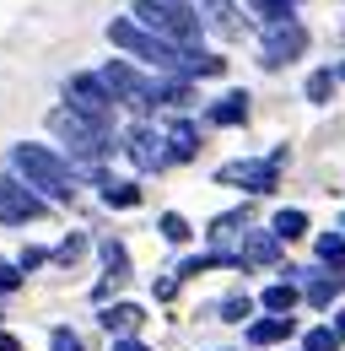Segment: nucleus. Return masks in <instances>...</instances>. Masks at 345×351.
I'll use <instances>...</instances> for the list:
<instances>
[{
  "label": "nucleus",
  "mask_w": 345,
  "mask_h": 351,
  "mask_svg": "<svg viewBox=\"0 0 345 351\" xmlns=\"http://www.w3.org/2000/svg\"><path fill=\"white\" fill-rule=\"evenodd\" d=\"M11 168L27 178V189H43L54 200H71L76 195V173L49 152V146H11Z\"/></svg>",
  "instance_id": "f257e3e1"
},
{
  "label": "nucleus",
  "mask_w": 345,
  "mask_h": 351,
  "mask_svg": "<svg viewBox=\"0 0 345 351\" xmlns=\"http://www.w3.org/2000/svg\"><path fill=\"white\" fill-rule=\"evenodd\" d=\"M135 16H140L157 38H168V44H178V49L194 44V38H200V27H205V22H200V11H194V5H183V0H140V5H135Z\"/></svg>",
  "instance_id": "f03ea898"
},
{
  "label": "nucleus",
  "mask_w": 345,
  "mask_h": 351,
  "mask_svg": "<svg viewBox=\"0 0 345 351\" xmlns=\"http://www.w3.org/2000/svg\"><path fill=\"white\" fill-rule=\"evenodd\" d=\"M108 44L129 49L135 60H146V65H157V71H183V65H189V54H183L178 44L157 38V33H140V27L125 22V16H114V22H108Z\"/></svg>",
  "instance_id": "7ed1b4c3"
},
{
  "label": "nucleus",
  "mask_w": 345,
  "mask_h": 351,
  "mask_svg": "<svg viewBox=\"0 0 345 351\" xmlns=\"http://www.w3.org/2000/svg\"><path fill=\"white\" fill-rule=\"evenodd\" d=\"M65 97H71V108L92 119L97 130H108V119H114V92L103 87V76H71L65 82Z\"/></svg>",
  "instance_id": "20e7f679"
},
{
  "label": "nucleus",
  "mask_w": 345,
  "mask_h": 351,
  "mask_svg": "<svg viewBox=\"0 0 345 351\" xmlns=\"http://www.w3.org/2000/svg\"><path fill=\"white\" fill-rule=\"evenodd\" d=\"M49 125L71 141V152H76V157H103V152H108V130H97V125L81 119L76 108H54V114H49Z\"/></svg>",
  "instance_id": "39448f33"
},
{
  "label": "nucleus",
  "mask_w": 345,
  "mask_h": 351,
  "mask_svg": "<svg viewBox=\"0 0 345 351\" xmlns=\"http://www.w3.org/2000/svg\"><path fill=\"white\" fill-rule=\"evenodd\" d=\"M302 49H307V33H302L297 22H281V27H270V38L259 49V65H270V71H281V65H292Z\"/></svg>",
  "instance_id": "423d86ee"
},
{
  "label": "nucleus",
  "mask_w": 345,
  "mask_h": 351,
  "mask_svg": "<svg viewBox=\"0 0 345 351\" xmlns=\"http://www.w3.org/2000/svg\"><path fill=\"white\" fill-rule=\"evenodd\" d=\"M103 87H108V92H119V97H125V103L135 108V114H146V108L157 103V87H146V82H140V76L129 71L125 60H114V65L103 71Z\"/></svg>",
  "instance_id": "0eeeda50"
},
{
  "label": "nucleus",
  "mask_w": 345,
  "mask_h": 351,
  "mask_svg": "<svg viewBox=\"0 0 345 351\" xmlns=\"http://www.w3.org/2000/svg\"><path fill=\"white\" fill-rule=\"evenodd\" d=\"M125 146H129V162H135L140 173H157V168H168V152H162L168 141L151 130V125H135V130L125 135Z\"/></svg>",
  "instance_id": "6e6552de"
},
{
  "label": "nucleus",
  "mask_w": 345,
  "mask_h": 351,
  "mask_svg": "<svg viewBox=\"0 0 345 351\" xmlns=\"http://www.w3.org/2000/svg\"><path fill=\"white\" fill-rule=\"evenodd\" d=\"M275 178H281V162H227L221 168V184H243V189H254V195H270L275 189Z\"/></svg>",
  "instance_id": "1a4fd4ad"
},
{
  "label": "nucleus",
  "mask_w": 345,
  "mask_h": 351,
  "mask_svg": "<svg viewBox=\"0 0 345 351\" xmlns=\"http://www.w3.org/2000/svg\"><path fill=\"white\" fill-rule=\"evenodd\" d=\"M43 217V200L27 195L16 178H0V221H38Z\"/></svg>",
  "instance_id": "9d476101"
},
{
  "label": "nucleus",
  "mask_w": 345,
  "mask_h": 351,
  "mask_svg": "<svg viewBox=\"0 0 345 351\" xmlns=\"http://www.w3.org/2000/svg\"><path fill=\"white\" fill-rule=\"evenodd\" d=\"M146 324V313L135 303H114V308H103V330L114 335V341H135V330Z\"/></svg>",
  "instance_id": "9b49d317"
},
{
  "label": "nucleus",
  "mask_w": 345,
  "mask_h": 351,
  "mask_svg": "<svg viewBox=\"0 0 345 351\" xmlns=\"http://www.w3.org/2000/svg\"><path fill=\"white\" fill-rule=\"evenodd\" d=\"M238 260L243 265H275L281 260V238H275V232H254V238L238 249Z\"/></svg>",
  "instance_id": "f8f14e48"
},
{
  "label": "nucleus",
  "mask_w": 345,
  "mask_h": 351,
  "mask_svg": "<svg viewBox=\"0 0 345 351\" xmlns=\"http://www.w3.org/2000/svg\"><path fill=\"white\" fill-rule=\"evenodd\" d=\"M248 341H254V346H275V341H292V313H270V319L248 324Z\"/></svg>",
  "instance_id": "ddd939ff"
},
{
  "label": "nucleus",
  "mask_w": 345,
  "mask_h": 351,
  "mask_svg": "<svg viewBox=\"0 0 345 351\" xmlns=\"http://www.w3.org/2000/svg\"><path fill=\"white\" fill-rule=\"evenodd\" d=\"M248 119V92H227L211 103V125H243Z\"/></svg>",
  "instance_id": "4468645a"
},
{
  "label": "nucleus",
  "mask_w": 345,
  "mask_h": 351,
  "mask_svg": "<svg viewBox=\"0 0 345 351\" xmlns=\"http://www.w3.org/2000/svg\"><path fill=\"white\" fill-rule=\"evenodd\" d=\"M200 11H205V22H211L216 33H227V38H238V33H243V22H238V11H232V0H205Z\"/></svg>",
  "instance_id": "2eb2a0df"
},
{
  "label": "nucleus",
  "mask_w": 345,
  "mask_h": 351,
  "mask_svg": "<svg viewBox=\"0 0 345 351\" xmlns=\"http://www.w3.org/2000/svg\"><path fill=\"white\" fill-rule=\"evenodd\" d=\"M194 152H200V130H194V125H172V130H168V157L189 162Z\"/></svg>",
  "instance_id": "dca6fc26"
},
{
  "label": "nucleus",
  "mask_w": 345,
  "mask_h": 351,
  "mask_svg": "<svg viewBox=\"0 0 345 351\" xmlns=\"http://www.w3.org/2000/svg\"><path fill=\"white\" fill-rule=\"evenodd\" d=\"M103 260H108V287H119V281H129V254H125V243H103Z\"/></svg>",
  "instance_id": "f3484780"
},
{
  "label": "nucleus",
  "mask_w": 345,
  "mask_h": 351,
  "mask_svg": "<svg viewBox=\"0 0 345 351\" xmlns=\"http://www.w3.org/2000/svg\"><path fill=\"white\" fill-rule=\"evenodd\" d=\"M270 232H275L281 243H292V238H302V232H307V217H302V211H281V217L270 221Z\"/></svg>",
  "instance_id": "a211bd4d"
},
{
  "label": "nucleus",
  "mask_w": 345,
  "mask_h": 351,
  "mask_svg": "<svg viewBox=\"0 0 345 351\" xmlns=\"http://www.w3.org/2000/svg\"><path fill=\"white\" fill-rule=\"evenodd\" d=\"M335 87H340V76H335V71H313V76H307V103H329Z\"/></svg>",
  "instance_id": "6ab92c4d"
},
{
  "label": "nucleus",
  "mask_w": 345,
  "mask_h": 351,
  "mask_svg": "<svg viewBox=\"0 0 345 351\" xmlns=\"http://www.w3.org/2000/svg\"><path fill=\"white\" fill-rule=\"evenodd\" d=\"M292 303H297V287H292V281L264 287V308H270V313H292Z\"/></svg>",
  "instance_id": "aec40b11"
},
{
  "label": "nucleus",
  "mask_w": 345,
  "mask_h": 351,
  "mask_svg": "<svg viewBox=\"0 0 345 351\" xmlns=\"http://www.w3.org/2000/svg\"><path fill=\"white\" fill-rule=\"evenodd\" d=\"M221 71H227V60H221V54H194V49H189L183 76H221Z\"/></svg>",
  "instance_id": "412c9836"
},
{
  "label": "nucleus",
  "mask_w": 345,
  "mask_h": 351,
  "mask_svg": "<svg viewBox=\"0 0 345 351\" xmlns=\"http://www.w3.org/2000/svg\"><path fill=\"white\" fill-rule=\"evenodd\" d=\"M103 200H108V206H119V211H129V206H140V189H135V184H114V178H108V184H103Z\"/></svg>",
  "instance_id": "4be33fe9"
},
{
  "label": "nucleus",
  "mask_w": 345,
  "mask_h": 351,
  "mask_svg": "<svg viewBox=\"0 0 345 351\" xmlns=\"http://www.w3.org/2000/svg\"><path fill=\"white\" fill-rule=\"evenodd\" d=\"M318 260L335 265V270H345V238L340 232H324V238H318Z\"/></svg>",
  "instance_id": "5701e85b"
},
{
  "label": "nucleus",
  "mask_w": 345,
  "mask_h": 351,
  "mask_svg": "<svg viewBox=\"0 0 345 351\" xmlns=\"http://www.w3.org/2000/svg\"><path fill=\"white\" fill-rule=\"evenodd\" d=\"M335 292H340V281H307V303H313V308H329V303H335Z\"/></svg>",
  "instance_id": "b1692460"
},
{
  "label": "nucleus",
  "mask_w": 345,
  "mask_h": 351,
  "mask_svg": "<svg viewBox=\"0 0 345 351\" xmlns=\"http://www.w3.org/2000/svg\"><path fill=\"white\" fill-rule=\"evenodd\" d=\"M307 351H340V335H335L329 324H318V330L307 335Z\"/></svg>",
  "instance_id": "393cba45"
},
{
  "label": "nucleus",
  "mask_w": 345,
  "mask_h": 351,
  "mask_svg": "<svg viewBox=\"0 0 345 351\" xmlns=\"http://www.w3.org/2000/svg\"><path fill=\"white\" fill-rule=\"evenodd\" d=\"M162 238H168V243H183V238H189V221L178 217V211H168V217H162Z\"/></svg>",
  "instance_id": "a878e982"
},
{
  "label": "nucleus",
  "mask_w": 345,
  "mask_h": 351,
  "mask_svg": "<svg viewBox=\"0 0 345 351\" xmlns=\"http://www.w3.org/2000/svg\"><path fill=\"white\" fill-rule=\"evenodd\" d=\"M243 221H248L243 211H227V217H216V221H211V238H232V227H243Z\"/></svg>",
  "instance_id": "bb28decb"
},
{
  "label": "nucleus",
  "mask_w": 345,
  "mask_h": 351,
  "mask_svg": "<svg viewBox=\"0 0 345 351\" xmlns=\"http://www.w3.org/2000/svg\"><path fill=\"white\" fill-rule=\"evenodd\" d=\"M248 298H227V303H221V319H232V324H243V319H248Z\"/></svg>",
  "instance_id": "cd10ccee"
},
{
  "label": "nucleus",
  "mask_w": 345,
  "mask_h": 351,
  "mask_svg": "<svg viewBox=\"0 0 345 351\" xmlns=\"http://www.w3.org/2000/svg\"><path fill=\"white\" fill-rule=\"evenodd\" d=\"M16 270H22V265H5V260H0V298L22 287V276H16Z\"/></svg>",
  "instance_id": "c85d7f7f"
},
{
  "label": "nucleus",
  "mask_w": 345,
  "mask_h": 351,
  "mask_svg": "<svg viewBox=\"0 0 345 351\" xmlns=\"http://www.w3.org/2000/svg\"><path fill=\"white\" fill-rule=\"evenodd\" d=\"M81 249H86V238H65V243H60V265L81 260Z\"/></svg>",
  "instance_id": "c756f323"
},
{
  "label": "nucleus",
  "mask_w": 345,
  "mask_h": 351,
  "mask_svg": "<svg viewBox=\"0 0 345 351\" xmlns=\"http://www.w3.org/2000/svg\"><path fill=\"white\" fill-rule=\"evenodd\" d=\"M54 351H81V341H76L71 330H54Z\"/></svg>",
  "instance_id": "7c9ffc66"
},
{
  "label": "nucleus",
  "mask_w": 345,
  "mask_h": 351,
  "mask_svg": "<svg viewBox=\"0 0 345 351\" xmlns=\"http://www.w3.org/2000/svg\"><path fill=\"white\" fill-rule=\"evenodd\" d=\"M16 265H22V270H38V265H43V249H22V260H16Z\"/></svg>",
  "instance_id": "2f4dec72"
},
{
  "label": "nucleus",
  "mask_w": 345,
  "mask_h": 351,
  "mask_svg": "<svg viewBox=\"0 0 345 351\" xmlns=\"http://www.w3.org/2000/svg\"><path fill=\"white\" fill-rule=\"evenodd\" d=\"M114 351H146L140 341H114Z\"/></svg>",
  "instance_id": "473e14b6"
},
{
  "label": "nucleus",
  "mask_w": 345,
  "mask_h": 351,
  "mask_svg": "<svg viewBox=\"0 0 345 351\" xmlns=\"http://www.w3.org/2000/svg\"><path fill=\"white\" fill-rule=\"evenodd\" d=\"M335 319H340V324H335V335H340V341H345V308H340V313H335Z\"/></svg>",
  "instance_id": "72a5a7b5"
},
{
  "label": "nucleus",
  "mask_w": 345,
  "mask_h": 351,
  "mask_svg": "<svg viewBox=\"0 0 345 351\" xmlns=\"http://www.w3.org/2000/svg\"><path fill=\"white\" fill-rule=\"evenodd\" d=\"M0 351H16V341H11V335H0Z\"/></svg>",
  "instance_id": "f704fd0d"
},
{
  "label": "nucleus",
  "mask_w": 345,
  "mask_h": 351,
  "mask_svg": "<svg viewBox=\"0 0 345 351\" xmlns=\"http://www.w3.org/2000/svg\"><path fill=\"white\" fill-rule=\"evenodd\" d=\"M335 76H340V82H345V65H340V71H335Z\"/></svg>",
  "instance_id": "c9c22d12"
},
{
  "label": "nucleus",
  "mask_w": 345,
  "mask_h": 351,
  "mask_svg": "<svg viewBox=\"0 0 345 351\" xmlns=\"http://www.w3.org/2000/svg\"><path fill=\"white\" fill-rule=\"evenodd\" d=\"M340 227H345V217H340Z\"/></svg>",
  "instance_id": "e433bc0d"
}]
</instances>
